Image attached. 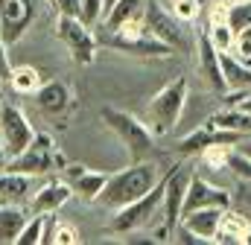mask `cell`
Listing matches in <instances>:
<instances>
[{
	"mask_svg": "<svg viewBox=\"0 0 251 245\" xmlns=\"http://www.w3.org/2000/svg\"><path fill=\"white\" fill-rule=\"evenodd\" d=\"M164 175H167V172H164ZM161 201H164V178L155 184L146 196H140V198H134L131 204L114 210V216H111V222H108V231H111V234H128V231H137V228L152 225V219L161 216Z\"/></svg>",
	"mask_w": 251,
	"mask_h": 245,
	"instance_id": "52a82bcc",
	"label": "cell"
},
{
	"mask_svg": "<svg viewBox=\"0 0 251 245\" xmlns=\"http://www.w3.org/2000/svg\"><path fill=\"white\" fill-rule=\"evenodd\" d=\"M44 3H50V6H53V0H44Z\"/></svg>",
	"mask_w": 251,
	"mask_h": 245,
	"instance_id": "ab89813d",
	"label": "cell"
},
{
	"mask_svg": "<svg viewBox=\"0 0 251 245\" xmlns=\"http://www.w3.org/2000/svg\"><path fill=\"white\" fill-rule=\"evenodd\" d=\"M15 94H24V97H35V91L44 85V79H41V73L35 70V67H29V64H21V67H12V76H9V82H6Z\"/></svg>",
	"mask_w": 251,
	"mask_h": 245,
	"instance_id": "603a6c76",
	"label": "cell"
},
{
	"mask_svg": "<svg viewBox=\"0 0 251 245\" xmlns=\"http://www.w3.org/2000/svg\"><path fill=\"white\" fill-rule=\"evenodd\" d=\"M9 76H12V61H9V44L0 38V82L6 85L9 82Z\"/></svg>",
	"mask_w": 251,
	"mask_h": 245,
	"instance_id": "e575fe53",
	"label": "cell"
},
{
	"mask_svg": "<svg viewBox=\"0 0 251 245\" xmlns=\"http://www.w3.org/2000/svg\"><path fill=\"white\" fill-rule=\"evenodd\" d=\"M102 122L117 134V140L126 146L128 158L131 161H146L152 152H155V131L134 114H128L123 108H114V105H105L100 111Z\"/></svg>",
	"mask_w": 251,
	"mask_h": 245,
	"instance_id": "277c9868",
	"label": "cell"
},
{
	"mask_svg": "<svg viewBox=\"0 0 251 245\" xmlns=\"http://www.w3.org/2000/svg\"><path fill=\"white\" fill-rule=\"evenodd\" d=\"M47 219H50V213H32V219H26L24 231L18 234V240H15V245H38V243H44Z\"/></svg>",
	"mask_w": 251,
	"mask_h": 245,
	"instance_id": "484cf974",
	"label": "cell"
},
{
	"mask_svg": "<svg viewBox=\"0 0 251 245\" xmlns=\"http://www.w3.org/2000/svg\"><path fill=\"white\" fill-rule=\"evenodd\" d=\"M64 172H67V181L73 187V196H79L85 201H97V196L108 184V172H97V170H88V167H70L67 164Z\"/></svg>",
	"mask_w": 251,
	"mask_h": 245,
	"instance_id": "2e32d148",
	"label": "cell"
},
{
	"mask_svg": "<svg viewBox=\"0 0 251 245\" xmlns=\"http://www.w3.org/2000/svg\"><path fill=\"white\" fill-rule=\"evenodd\" d=\"M82 243V234L73 222H64V219H56L50 213L47 219V231H44V245H79Z\"/></svg>",
	"mask_w": 251,
	"mask_h": 245,
	"instance_id": "7402d4cb",
	"label": "cell"
},
{
	"mask_svg": "<svg viewBox=\"0 0 251 245\" xmlns=\"http://www.w3.org/2000/svg\"><path fill=\"white\" fill-rule=\"evenodd\" d=\"M143 6H146V0H114V6H111V9L105 12V18H102V26H105V29L120 26L123 21L134 18V15H140Z\"/></svg>",
	"mask_w": 251,
	"mask_h": 245,
	"instance_id": "d4e9b609",
	"label": "cell"
},
{
	"mask_svg": "<svg viewBox=\"0 0 251 245\" xmlns=\"http://www.w3.org/2000/svg\"><path fill=\"white\" fill-rule=\"evenodd\" d=\"M38 18V0H0V38L18 44Z\"/></svg>",
	"mask_w": 251,
	"mask_h": 245,
	"instance_id": "30bf717a",
	"label": "cell"
},
{
	"mask_svg": "<svg viewBox=\"0 0 251 245\" xmlns=\"http://www.w3.org/2000/svg\"><path fill=\"white\" fill-rule=\"evenodd\" d=\"M237 105H240V108H246V111H251V91H249V97H246V99H240Z\"/></svg>",
	"mask_w": 251,
	"mask_h": 245,
	"instance_id": "8d00e7d4",
	"label": "cell"
},
{
	"mask_svg": "<svg viewBox=\"0 0 251 245\" xmlns=\"http://www.w3.org/2000/svg\"><path fill=\"white\" fill-rule=\"evenodd\" d=\"M6 161H9V158H6V149H3V140H0V167H3V170H6Z\"/></svg>",
	"mask_w": 251,
	"mask_h": 245,
	"instance_id": "74e56055",
	"label": "cell"
},
{
	"mask_svg": "<svg viewBox=\"0 0 251 245\" xmlns=\"http://www.w3.org/2000/svg\"><path fill=\"white\" fill-rule=\"evenodd\" d=\"M228 24L234 32L251 29V0H240V3H228Z\"/></svg>",
	"mask_w": 251,
	"mask_h": 245,
	"instance_id": "f1b7e54d",
	"label": "cell"
},
{
	"mask_svg": "<svg viewBox=\"0 0 251 245\" xmlns=\"http://www.w3.org/2000/svg\"><path fill=\"white\" fill-rule=\"evenodd\" d=\"M35 137V128L29 125L26 114L18 108V105H9L3 102L0 105V140H3V149H6V158H18Z\"/></svg>",
	"mask_w": 251,
	"mask_h": 245,
	"instance_id": "9c48e42d",
	"label": "cell"
},
{
	"mask_svg": "<svg viewBox=\"0 0 251 245\" xmlns=\"http://www.w3.org/2000/svg\"><path fill=\"white\" fill-rule=\"evenodd\" d=\"M201 207H231V193L225 187H216V184L204 181L201 175L190 172V184L187 193H184V210L181 216L190 210H201Z\"/></svg>",
	"mask_w": 251,
	"mask_h": 245,
	"instance_id": "7c38bea8",
	"label": "cell"
},
{
	"mask_svg": "<svg viewBox=\"0 0 251 245\" xmlns=\"http://www.w3.org/2000/svg\"><path fill=\"white\" fill-rule=\"evenodd\" d=\"M249 225H251V222L240 213V210H231V207H228V210L222 213L219 234H216V240H213V243H240Z\"/></svg>",
	"mask_w": 251,
	"mask_h": 245,
	"instance_id": "cb8c5ba5",
	"label": "cell"
},
{
	"mask_svg": "<svg viewBox=\"0 0 251 245\" xmlns=\"http://www.w3.org/2000/svg\"><path fill=\"white\" fill-rule=\"evenodd\" d=\"M204 122H210L213 128H225V131H237V134H251V111L240 108V105H231L225 111H216L210 114Z\"/></svg>",
	"mask_w": 251,
	"mask_h": 245,
	"instance_id": "ffe728a7",
	"label": "cell"
},
{
	"mask_svg": "<svg viewBox=\"0 0 251 245\" xmlns=\"http://www.w3.org/2000/svg\"><path fill=\"white\" fill-rule=\"evenodd\" d=\"M190 97V82L187 76H176L173 82H167L146 105V125L155 131V137H164L170 134L184 114V105H187Z\"/></svg>",
	"mask_w": 251,
	"mask_h": 245,
	"instance_id": "3957f363",
	"label": "cell"
},
{
	"mask_svg": "<svg viewBox=\"0 0 251 245\" xmlns=\"http://www.w3.org/2000/svg\"><path fill=\"white\" fill-rule=\"evenodd\" d=\"M70 198H73L70 181L53 178V181L35 187V193H32V198H29V207H32V213H56V210H62Z\"/></svg>",
	"mask_w": 251,
	"mask_h": 245,
	"instance_id": "5bb4252c",
	"label": "cell"
},
{
	"mask_svg": "<svg viewBox=\"0 0 251 245\" xmlns=\"http://www.w3.org/2000/svg\"><path fill=\"white\" fill-rule=\"evenodd\" d=\"M111 6H114V0H105V12H108V9H111Z\"/></svg>",
	"mask_w": 251,
	"mask_h": 245,
	"instance_id": "f35d334b",
	"label": "cell"
},
{
	"mask_svg": "<svg viewBox=\"0 0 251 245\" xmlns=\"http://www.w3.org/2000/svg\"><path fill=\"white\" fill-rule=\"evenodd\" d=\"M204 29H207V38L213 41V47H216L219 53H231L234 38H237V32L231 29V24H207Z\"/></svg>",
	"mask_w": 251,
	"mask_h": 245,
	"instance_id": "4316f807",
	"label": "cell"
},
{
	"mask_svg": "<svg viewBox=\"0 0 251 245\" xmlns=\"http://www.w3.org/2000/svg\"><path fill=\"white\" fill-rule=\"evenodd\" d=\"M170 12L181 21V24H193L201 15V0H173Z\"/></svg>",
	"mask_w": 251,
	"mask_h": 245,
	"instance_id": "f546056e",
	"label": "cell"
},
{
	"mask_svg": "<svg viewBox=\"0 0 251 245\" xmlns=\"http://www.w3.org/2000/svg\"><path fill=\"white\" fill-rule=\"evenodd\" d=\"M228 207H201V210H190L181 216L178 225H184L187 231H193L201 243H213L216 234H219V222H222V213Z\"/></svg>",
	"mask_w": 251,
	"mask_h": 245,
	"instance_id": "9a60e30c",
	"label": "cell"
},
{
	"mask_svg": "<svg viewBox=\"0 0 251 245\" xmlns=\"http://www.w3.org/2000/svg\"><path fill=\"white\" fill-rule=\"evenodd\" d=\"M231 53H234V56H237L240 61H246V64L251 67V29H243V32H237Z\"/></svg>",
	"mask_w": 251,
	"mask_h": 245,
	"instance_id": "1f68e13d",
	"label": "cell"
},
{
	"mask_svg": "<svg viewBox=\"0 0 251 245\" xmlns=\"http://www.w3.org/2000/svg\"><path fill=\"white\" fill-rule=\"evenodd\" d=\"M32 193H35V175L12 172V170H3L0 172V198L3 201L24 204V201L32 198Z\"/></svg>",
	"mask_w": 251,
	"mask_h": 245,
	"instance_id": "ac0fdd59",
	"label": "cell"
},
{
	"mask_svg": "<svg viewBox=\"0 0 251 245\" xmlns=\"http://www.w3.org/2000/svg\"><path fill=\"white\" fill-rule=\"evenodd\" d=\"M105 18V0H82V21L91 26Z\"/></svg>",
	"mask_w": 251,
	"mask_h": 245,
	"instance_id": "d6a6232c",
	"label": "cell"
},
{
	"mask_svg": "<svg viewBox=\"0 0 251 245\" xmlns=\"http://www.w3.org/2000/svg\"><path fill=\"white\" fill-rule=\"evenodd\" d=\"M231 149H234V146L210 143V146H204V149L199 152V158H201V164L210 167V170H225V167H228V158H231Z\"/></svg>",
	"mask_w": 251,
	"mask_h": 245,
	"instance_id": "83f0119b",
	"label": "cell"
},
{
	"mask_svg": "<svg viewBox=\"0 0 251 245\" xmlns=\"http://www.w3.org/2000/svg\"><path fill=\"white\" fill-rule=\"evenodd\" d=\"M35 105L47 114V117H62L64 111L73 105V94L64 82H44L35 91Z\"/></svg>",
	"mask_w": 251,
	"mask_h": 245,
	"instance_id": "e0dca14e",
	"label": "cell"
},
{
	"mask_svg": "<svg viewBox=\"0 0 251 245\" xmlns=\"http://www.w3.org/2000/svg\"><path fill=\"white\" fill-rule=\"evenodd\" d=\"M0 204H3V198H0Z\"/></svg>",
	"mask_w": 251,
	"mask_h": 245,
	"instance_id": "60d3db41",
	"label": "cell"
},
{
	"mask_svg": "<svg viewBox=\"0 0 251 245\" xmlns=\"http://www.w3.org/2000/svg\"><path fill=\"white\" fill-rule=\"evenodd\" d=\"M143 21H146V29H149L155 38H161V41L170 44L173 50H187V35L181 32V21H178L173 12H167L158 0H146V6H143Z\"/></svg>",
	"mask_w": 251,
	"mask_h": 245,
	"instance_id": "8fae6325",
	"label": "cell"
},
{
	"mask_svg": "<svg viewBox=\"0 0 251 245\" xmlns=\"http://www.w3.org/2000/svg\"><path fill=\"white\" fill-rule=\"evenodd\" d=\"M231 204H237V210L251 222V181H243L237 184V193H231Z\"/></svg>",
	"mask_w": 251,
	"mask_h": 245,
	"instance_id": "4dcf8cb0",
	"label": "cell"
},
{
	"mask_svg": "<svg viewBox=\"0 0 251 245\" xmlns=\"http://www.w3.org/2000/svg\"><path fill=\"white\" fill-rule=\"evenodd\" d=\"M53 9L67 18H82V0H53Z\"/></svg>",
	"mask_w": 251,
	"mask_h": 245,
	"instance_id": "836d02e7",
	"label": "cell"
},
{
	"mask_svg": "<svg viewBox=\"0 0 251 245\" xmlns=\"http://www.w3.org/2000/svg\"><path fill=\"white\" fill-rule=\"evenodd\" d=\"M24 225H26V210L15 201H3L0 204V245H15Z\"/></svg>",
	"mask_w": 251,
	"mask_h": 245,
	"instance_id": "d6986e66",
	"label": "cell"
},
{
	"mask_svg": "<svg viewBox=\"0 0 251 245\" xmlns=\"http://www.w3.org/2000/svg\"><path fill=\"white\" fill-rule=\"evenodd\" d=\"M219 61L228 91H251V67L246 61H240L234 53H219Z\"/></svg>",
	"mask_w": 251,
	"mask_h": 245,
	"instance_id": "44dd1931",
	"label": "cell"
},
{
	"mask_svg": "<svg viewBox=\"0 0 251 245\" xmlns=\"http://www.w3.org/2000/svg\"><path fill=\"white\" fill-rule=\"evenodd\" d=\"M190 184V170L187 164H178L173 170H167L164 175V201H161V228L155 231L158 243H170L178 222H181V210H184V193Z\"/></svg>",
	"mask_w": 251,
	"mask_h": 245,
	"instance_id": "8992f818",
	"label": "cell"
},
{
	"mask_svg": "<svg viewBox=\"0 0 251 245\" xmlns=\"http://www.w3.org/2000/svg\"><path fill=\"white\" fill-rule=\"evenodd\" d=\"M100 44L111 47V50H120L128 56H140V59H167L173 56V47L164 44L161 38H155L149 29H146V21H143V12L123 21L120 26L114 29H105V35L100 38Z\"/></svg>",
	"mask_w": 251,
	"mask_h": 245,
	"instance_id": "7a4b0ae2",
	"label": "cell"
},
{
	"mask_svg": "<svg viewBox=\"0 0 251 245\" xmlns=\"http://www.w3.org/2000/svg\"><path fill=\"white\" fill-rule=\"evenodd\" d=\"M234 149H237L240 155H246V158H251V134H246V137H243V140H240V143H237Z\"/></svg>",
	"mask_w": 251,
	"mask_h": 245,
	"instance_id": "d590c367",
	"label": "cell"
},
{
	"mask_svg": "<svg viewBox=\"0 0 251 245\" xmlns=\"http://www.w3.org/2000/svg\"><path fill=\"white\" fill-rule=\"evenodd\" d=\"M56 32L62 38V44L67 47L70 59L82 67L94 64L97 61V50H100V41L94 38L91 26L82 21V18H67V15H59L56 21Z\"/></svg>",
	"mask_w": 251,
	"mask_h": 245,
	"instance_id": "ba28073f",
	"label": "cell"
},
{
	"mask_svg": "<svg viewBox=\"0 0 251 245\" xmlns=\"http://www.w3.org/2000/svg\"><path fill=\"white\" fill-rule=\"evenodd\" d=\"M67 167V158H64V152L56 146V140L50 137V134H41V131H35V137H32V143L18 155V158H12V161H6V170H12V172H26V175H47V172H59Z\"/></svg>",
	"mask_w": 251,
	"mask_h": 245,
	"instance_id": "5b68a950",
	"label": "cell"
},
{
	"mask_svg": "<svg viewBox=\"0 0 251 245\" xmlns=\"http://www.w3.org/2000/svg\"><path fill=\"white\" fill-rule=\"evenodd\" d=\"M196 44H199V73H201V79L207 82L210 91H216V94L222 97V94L228 91V85H225V73H222L219 50H216L213 41L207 38V29H199Z\"/></svg>",
	"mask_w": 251,
	"mask_h": 245,
	"instance_id": "4fadbf2b",
	"label": "cell"
},
{
	"mask_svg": "<svg viewBox=\"0 0 251 245\" xmlns=\"http://www.w3.org/2000/svg\"><path fill=\"white\" fill-rule=\"evenodd\" d=\"M161 178H164V172L158 170L155 161H131V167L108 175V184L97 196V204H102L108 210H120L126 204H131L134 198L146 196Z\"/></svg>",
	"mask_w": 251,
	"mask_h": 245,
	"instance_id": "6da1fadb",
	"label": "cell"
}]
</instances>
